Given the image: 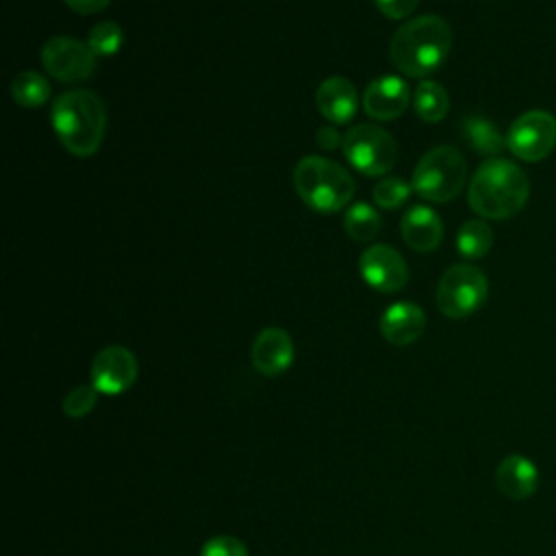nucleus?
Wrapping results in <instances>:
<instances>
[{"mask_svg":"<svg viewBox=\"0 0 556 556\" xmlns=\"http://www.w3.org/2000/svg\"><path fill=\"white\" fill-rule=\"evenodd\" d=\"M11 98L26 109H37L50 98V83L43 74L26 70L13 76L11 80Z\"/></svg>","mask_w":556,"mask_h":556,"instance_id":"obj_21","label":"nucleus"},{"mask_svg":"<svg viewBox=\"0 0 556 556\" xmlns=\"http://www.w3.org/2000/svg\"><path fill=\"white\" fill-rule=\"evenodd\" d=\"M200 556H248V547L237 536L219 534L202 545Z\"/></svg>","mask_w":556,"mask_h":556,"instance_id":"obj_26","label":"nucleus"},{"mask_svg":"<svg viewBox=\"0 0 556 556\" xmlns=\"http://www.w3.org/2000/svg\"><path fill=\"white\" fill-rule=\"evenodd\" d=\"M530 195V182L521 167L506 159H486L471 176L469 206L486 219H508L519 213Z\"/></svg>","mask_w":556,"mask_h":556,"instance_id":"obj_2","label":"nucleus"},{"mask_svg":"<svg viewBox=\"0 0 556 556\" xmlns=\"http://www.w3.org/2000/svg\"><path fill=\"white\" fill-rule=\"evenodd\" d=\"M343 156L363 176L387 174L400 154L397 141L376 124L352 126L343 135Z\"/></svg>","mask_w":556,"mask_h":556,"instance_id":"obj_6","label":"nucleus"},{"mask_svg":"<svg viewBox=\"0 0 556 556\" xmlns=\"http://www.w3.org/2000/svg\"><path fill=\"white\" fill-rule=\"evenodd\" d=\"M293 339L282 328H265L252 343V365L263 376H280L293 363Z\"/></svg>","mask_w":556,"mask_h":556,"instance_id":"obj_13","label":"nucleus"},{"mask_svg":"<svg viewBox=\"0 0 556 556\" xmlns=\"http://www.w3.org/2000/svg\"><path fill=\"white\" fill-rule=\"evenodd\" d=\"M98 389L93 384H78L74 387L63 400V413L72 419H80L89 415L98 402Z\"/></svg>","mask_w":556,"mask_h":556,"instance_id":"obj_25","label":"nucleus"},{"mask_svg":"<svg viewBox=\"0 0 556 556\" xmlns=\"http://www.w3.org/2000/svg\"><path fill=\"white\" fill-rule=\"evenodd\" d=\"M111 0H65V4L78 13V15H91V13H98L102 11L104 7H109Z\"/></svg>","mask_w":556,"mask_h":556,"instance_id":"obj_28","label":"nucleus"},{"mask_svg":"<svg viewBox=\"0 0 556 556\" xmlns=\"http://www.w3.org/2000/svg\"><path fill=\"white\" fill-rule=\"evenodd\" d=\"M293 187L300 200L317 213H337L350 204L356 191L348 169L326 156L308 154L293 169Z\"/></svg>","mask_w":556,"mask_h":556,"instance_id":"obj_4","label":"nucleus"},{"mask_svg":"<svg viewBox=\"0 0 556 556\" xmlns=\"http://www.w3.org/2000/svg\"><path fill=\"white\" fill-rule=\"evenodd\" d=\"M374 2H376L378 11H380L382 15H387L389 20H404V17H408V15L417 9V4H419V0H374Z\"/></svg>","mask_w":556,"mask_h":556,"instance_id":"obj_27","label":"nucleus"},{"mask_svg":"<svg viewBox=\"0 0 556 556\" xmlns=\"http://www.w3.org/2000/svg\"><path fill=\"white\" fill-rule=\"evenodd\" d=\"M358 271L361 278L380 293H395L408 282V265L389 243L369 245L358 258Z\"/></svg>","mask_w":556,"mask_h":556,"instance_id":"obj_10","label":"nucleus"},{"mask_svg":"<svg viewBox=\"0 0 556 556\" xmlns=\"http://www.w3.org/2000/svg\"><path fill=\"white\" fill-rule=\"evenodd\" d=\"M402 239L415 252H432L443 239L441 217L426 204L410 206L400 222Z\"/></svg>","mask_w":556,"mask_h":556,"instance_id":"obj_17","label":"nucleus"},{"mask_svg":"<svg viewBox=\"0 0 556 556\" xmlns=\"http://www.w3.org/2000/svg\"><path fill=\"white\" fill-rule=\"evenodd\" d=\"M539 469L523 454H508L495 469L497 491L515 502L528 500L539 489Z\"/></svg>","mask_w":556,"mask_h":556,"instance_id":"obj_14","label":"nucleus"},{"mask_svg":"<svg viewBox=\"0 0 556 556\" xmlns=\"http://www.w3.org/2000/svg\"><path fill=\"white\" fill-rule=\"evenodd\" d=\"M41 65L52 78L61 83H85L96 72V54L85 41L56 35L43 43Z\"/></svg>","mask_w":556,"mask_h":556,"instance_id":"obj_9","label":"nucleus"},{"mask_svg":"<svg viewBox=\"0 0 556 556\" xmlns=\"http://www.w3.org/2000/svg\"><path fill=\"white\" fill-rule=\"evenodd\" d=\"M463 135L467 143L482 156L495 159L506 146V139L497 132V128L489 119L478 115H469L463 119Z\"/></svg>","mask_w":556,"mask_h":556,"instance_id":"obj_19","label":"nucleus"},{"mask_svg":"<svg viewBox=\"0 0 556 556\" xmlns=\"http://www.w3.org/2000/svg\"><path fill=\"white\" fill-rule=\"evenodd\" d=\"M122 43H124V33L111 20L96 24L87 35V46L96 56H111L122 48Z\"/></svg>","mask_w":556,"mask_h":556,"instance_id":"obj_23","label":"nucleus"},{"mask_svg":"<svg viewBox=\"0 0 556 556\" xmlns=\"http://www.w3.org/2000/svg\"><path fill=\"white\" fill-rule=\"evenodd\" d=\"M410 102V89L404 78L384 74L374 78L363 93V109L371 119L391 122L397 119Z\"/></svg>","mask_w":556,"mask_h":556,"instance_id":"obj_12","label":"nucleus"},{"mask_svg":"<svg viewBox=\"0 0 556 556\" xmlns=\"http://www.w3.org/2000/svg\"><path fill=\"white\" fill-rule=\"evenodd\" d=\"M139 374L135 354L124 345H109L93 356L91 384L106 395L128 391Z\"/></svg>","mask_w":556,"mask_h":556,"instance_id":"obj_11","label":"nucleus"},{"mask_svg":"<svg viewBox=\"0 0 556 556\" xmlns=\"http://www.w3.org/2000/svg\"><path fill=\"white\" fill-rule=\"evenodd\" d=\"M315 141H317V146H319L321 150H334V148H339V143H343V137H341L334 128L324 126V128L317 130Z\"/></svg>","mask_w":556,"mask_h":556,"instance_id":"obj_29","label":"nucleus"},{"mask_svg":"<svg viewBox=\"0 0 556 556\" xmlns=\"http://www.w3.org/2000/svg\"><path fill=\"white\" fill-rule=\"evenodd\" d=\"M489 295L486 276L467 263L445 269L437 287V306L450 319H465L476 313Z\"/></svg>","mask_w":556,"mask_h":556,"instance_id":"obj_7","label":"nucleus"},{"mask_svg":"<svg viewBox=\"0 0 556 556\" xmlns=\"http://www.w3.org/2000/svg\"><path fill=\"white\" fill-rule=\"evenodd\" d=\"M413 106H415V113L424 122L437 124L450 111V96L441 83L424 78V80H419V85L413 93Z\"/></svg>","mask_w":556,"mask_h":556,"instance_id":"obj_18","label":"nucleus"},{"mask_svg":"<svg viewBox=\"0 0 556 556\" xmlns=\"http://www.w3.org/2000/svg\"><path fill=\"white\" fill-rule=\"evenodd\" d=\"M52 128L63 148L74 156H91L106 128V109L89 89H70L52 102Z\"/></svg>","mask_w":556,"mask_h":556,"instance_id":"obj_3","label":"nucleus"},{"mask_svg":"<svg viewBox=\"0 0 556 556\" xmlns=\"http://www.w3.org/2000/svg\"><path fill=\"white\" fill-rule=\"evenodd\" d=\"M426 330V315L413 302H395L380 315V334L391 345H410Z\"/></svg>","mask_w":556,"mask_h":556,"instance_id":"obj_16","label":"nucleus"},{"mask_svg":"<svg viewBox=\"0 0 556 556\" xmlns=\"http://www.w3.org/2000/svg\"><path fill=\"white\" fill-rule=\"evenodd\" d=\"M315 104L319 113L332 124H348L358 109L356 87L343 76H328L315 91Z\"/></svg>","mask_w":556,"mask_h":556,"instance_id":"obj_15","label":"nucleus"},{"mask_svg":"<svg viewBox=\"0 0 556 556\" xmlns=\"http://www.w3.org/2000/svg\"><path fill=\"white\" fill-rule=\"evenodd\" d=\"M467 178L465 156L452 146L430 148L413 169V191L424 200L443 204L454 200Z\"/></svg>","mask_w":556,"mask_h":556,"instance_id":"obj_5","label":"nucleus"},{"mask_svg":"<svg viewBox=\"0 0 556 556\" xmlns=\"http://www.w3.org/2000/svg\"><path fill=\"white\" fill-rule=\"evenodd\" d=\"M556 146V117L532 109L521 113L506 132V148L526 163L543 161Z\"/></svg>","mask_w":556,"mask_h":556,"instance_id":"obj_8","label":"nucleus"},{"mask_svg":"<svg viewBox=\"0 0 556 556\" xmlns=\"http://www.w3.org/2000/svg\"><path fill=\"white\" fill-rule=\"evenodd\" d=\"M380 228H382V219L374 206H369L365 202H356L345 211L343 230L356 243L374 241L378 237Z\"/></svg>","mask_w":556,"mask_h":556,"instance_id":"obj_20","label":"nucleus"},{"mask_svg":"<svg viewBox=\"0 0 556 556\" xmlns=\"http://www.w3.org/2000/svg\"><path fill=\"white\" fill-rule=\"evenodd\" d=\"M413 193V185L406 182L404 178L400 176H389V178H382L376 187H374V200L378 206L382 208H397L402 206Z\"/></svg>","mask_w":556,"mask_h":556,"instance_id":"obj_24","label":"nucleus"},{"mask_svg":"<svg viewBox=\"0 0 556 556\" xmlns=\"http://www.w3.org/2000/svg\"><path fill=\"white\" fill-rule=\"evenodd\" d=\"M450 48V24L439 15H419L393 33L389 54L402 74L410 78H426L443 65Z\"/></svg>","mask_w":556,"mask_h":556,"instance_id":"obj_1","label":"nucleus"},{"mask_svg":"<svg viewBox=\"0 0 556 556\" xmlns=\"http://www.w3.org/2000/svg\"><path fill=\"white\" fill-rule=\"evenodd\" d=\"M493 245V230L484 219H467L458 235H456V248L460 252V256L476 261L486 256V252Z\"/></svg>","mask_w":556,"mask_h":556,"instance_id":"obj_22","label":"nucleus"}]
</instances>
